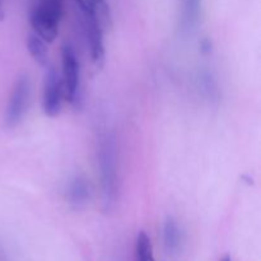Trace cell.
I'll use <instances>...</instances> for the list:
<instances>
[{
  "label": "cell",
  "instance_id": "6da1fadb",
  "mask_svg": "<svg viewBox=\"0 0 261 261\" xmlns=\"http://www.w3.org/2000/svg\"><path fill=\"white\" fill-rule=\"evenodd\" d=\"M99 176H101L102 195L107 209L112 208L119 194V178H117V153L114 135H105L101 140L98 150Z\"/></svg>",
  "mask_w": 261,
  "mask_h": 261
},
{
  "label": "cell",
  "instance_id": "7a4b0ae2",
  "mask_svg": "<svg viewBox=\"0 0 261 261\" xmlns=\"http://www.w3.org/2000/svg\"><path fill=\"white\" fill-rule=\"evenodd\" d=\"M64 12V0H38L31 12L33 31L45 42H53L59 33V23Z\"/></svg>",
  "mask_w": 261,
  "mask_h": 261
},
{
  "label": "cell",
  "instance_id": "3957f363",
  "mask_svg": "<svg viewBox=\"0 0 261 261\" xmlns=\"http://www.w3.org/2000/svg\"><path fill=\"white\" fill-rule=\"evenodd\" d=\"M61 82L64 97L71 105L78 103L81 98V64L70 45L61 47Z\"/></svg>",
  "mask_w": 261,
  "mask_h": 261
},
{
  "label": "cell",
  "instance_id": "277c9868",
  "mask_svg": "<svg viewBox=\"0 0 261 261\" xmlns=\"http://www.w3.org/2000/svg\"><path fill=\"white\" fill-rule=\"evenodd\" d=\"M31 93V83L28 76L23 75L15 81L14 87L10 93L9 102L5 109L4 124L8 129H14L22 121L25 114L28 99Z\"/></svg>",
  "mask_w": 261,
  "mask_h": 261
},
{
  "label": "cell",
  "instance_id": "5b68a950",
  "mask_svg": "<svg viewBox=\"0 0 261 261\" xmlns=\"http://www.w3.org/2000/svg\"><path fill=\"white\" fill-rule=\"evenodd\" d=\"M64 88L60 74L54 66L46 70L45 81H43L42 109L43 114L47 117L59 116L63 106Z\"/></svg>",
  "mask_w": 261,
  "mask_h": 261
},
{
  "label": "cell",
  "instance_id": "8992f818",
  "mask_svg": "<svg viewBox=\"0 0 261 261\" xmlns=\"http://www.w3.org/2000/svg\"><path fill=\"white\" fill-rule=\"evenodd\" d=\"M84 20V30H86L87 41L89 45L92 61L96 66H102L105 63V41H103V28L99 24L98 20L94 18L92 12L82 13Z\"/></svg>",
  "mask_w": 261,
  "mask_h": 261
},
{
  "label": "cell",
  "instance_id": "52a82bcc",
  "mask_svg": "<svg viewBox=\"0 0 261 261\" xmlns=\"http://www.w3.org/2000/svg\"><path fill=\"white\" fill-rule=\"evenodd\" d=\"M182 244V233L177 222L172 217H167L163 223V245L171 256H176L180 252Z\"/></svg>",
  "mask_w": 261,
  "mask_h": 261
},
{
  "label": "cell",
  "instance_id": "ba28073f",
  "mask_svg": "<svg viewBox=\"0 0 261 261\" xmlns=\"http://www.w3.org/2000/svg\"><path fill=\"white\" fill-rule=\"evenodd\" d=\"M91 196V186L83 176H75L68 186V200L74 208L86 205Z\"/></svg>",
  "mask_w": 261,
  "mask_h": 261
},
{
  "label": "cell",
  "instance_id": "9c48e42d",
  "mask_svg": "<svg viewBox=\"0 0 261 261\" xmlns=\"http://www.w3.org/2000/svg\"><path fill=\"white\" fill-rule=\"evenodd\" d=\"M201 14V0H181V30L190 32L198 24Z\"/></svg>",
  "mask_w": 261,
  "mask_h": 261
},
{
  "label": "cell",
  "instance_id": "30bf717a",
  "mask_svg": "<svg viewBox=\"0 0 261 261\" xmlns=\"http://www.w3.org/2000/svg\"><path fill=\"white\" fill-rule=\"evenodd\" d=\"M45 41L37 36L36 33H31L27 38V48L30 55L32 56L33 60L41 66L47 65L48 61V50Z\"/></svg>",
  "mask_w": 261,
  "mask_h": 261
},
{
  "label": "cell",
  "instance_id": "8fae6325",
  "mask_svg": "<svg viewBox=\"0 0 261 261\" xmlns=\"http://www.w3.org/2000/svg\"><path fill=\"white\" fill-rule=\"evenodd\" d=\"M92 14L94 15L102 28H109L112 24V15L110 5L106 0H89Z\"/></svg>",
  "mask_w": 261,
  "mask_h": 261
},
{
  "label": "cell",
  "instance_id": "7c38bea8",
  "mask_svg": "<svg viewBox=\"0 0 261 261\" xmlns=\"http://www.w3.org/2000/svg\"><path fill=\"white\" fill-rule=\"evenodd\" d=\"M135 261H153V247L149 236L145 231L137 234L135 241Z\"/></svg>",
  "mask_w": 261,
  "mask_h": 261
},
{
  "label": "cell",
  "instance_id": "4fadbf2b",
  "mask_svg": "<svg viewBox=\"0 0 261 261\" xmlns=\"http://www.w3.org/2000/svg\"><path fill=\"white\" fill-rule=\"evenodd\" d=\"M203 83H204V88H205L204 91L206 92V94H208L211 98H213V97H216L217 94H218L217 83H216V81L212 78L211 74H205V75H204Z\"/></svg>",
  "mask_w": 261,
  "mask_h": 261
},
{
  "label": "cell",
  "instance_id": "5bb4252c",
  "mask_svg": "<svg viewBox=\"0 0 261 261\" xmlns=\"http://www.w3.org/2000/svg\"><path fill=\"white\" fill-rule=\"evenodd\" d=\"M212 48H213V43L209 38H204L200 42V50L204 55H209L212 53Z\"/></svg>",
  "mask_w": 261,
  "mask_h": 261
},
{
  "label": "cell",
  "instance_id": "9a60e30c",
  "mask_svg": "<svg viewBox=\"0 0 261 261\" xmlns=\"http://www.w3.org/2000/svg\"><path fill=\"white\" fill-rule=\"evenodd\" d=\"M75 3L76 7L79 8L81 13H87L91 10V7H89V0H73Z\"/></svg>",
  "mask_w": 261,
  "mask_h": 261
},
{
  "label": "cell",
  "instance_id": "2e32d148",
  "mask_svg": "<svg viewBox=\"0 0 261 261\" xmlns=\"http://www.w3.org/2000/svg\"><path fill=\"white\" fill-rule=\"evenodd\" d=\"M5 18V10H4V4H3V0H0V22L4 20Z\"/></svg>",
  "mask_w": 261,
  "mask_h": 261
},
{
  "label": "cell",
  "instance_id": "e0dca14e",
  "mask_svg": "<svg viewBox=\"0 0 261 261\" xmlns=\"http://www.w3.org/2000/svg\"><path fill=\"white\" fill-rule=\"evenodd\" d=\"M221 261H232V259H231V256H229V255H226V256L222 257Z\"/></svg>",
  "mask_w": 261,
  "mask_h": 261
}]
</instances>
